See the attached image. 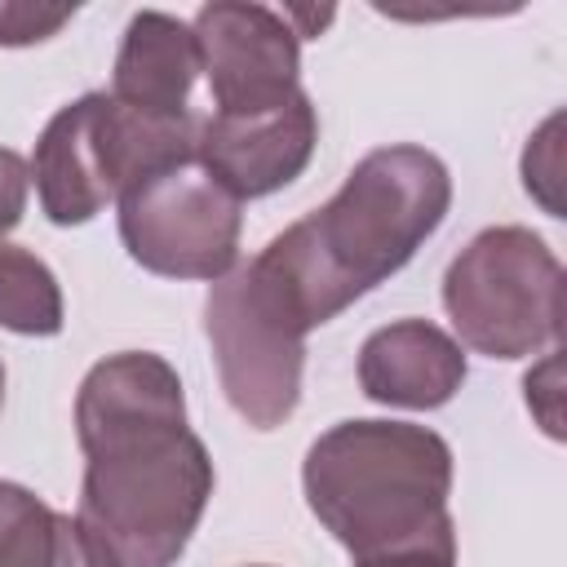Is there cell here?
I'll return each instance as SVG.
<instances>
[{
	"label": "cell",
	"instance_id": "18",
	"mask_svg": "<svg viewBox=\"0 0 567 567\" xmlns=\"http://www.w3.org/2000/svg\"><path fill=\"white\" fill-rule=\"evenodd\" d=\"M558 350H549L545 354V363L540 368H532L527 372V408L540 416V425H545V434L549 439H563V416H558Z\"/></svg>",
	"mask_w": 567,
	"mask_h": 567
},
{
	"label": "cell",
	"instance_id": "11",
	"mask_svg": "<svg viewBox=\"0 0 567 567\" xmlns=\"http://www.w3.org/2000/svg\"><path fill=\"white\" fill-rule=\"evenodd\" d=\"M195 75H199L195 31L159 9L133 13L115 53L111 97L142 115H186Z\"/></svg>",
	"mask_w": 567,
	"mask_h": 567
},
{
	"label": "cell",
	"instance_id": "5",
	"mask_svg": "<svg viewBox=\"0 0 567 567\" xmlns=\"http://www.w3.org/2000/svg\"><path fill=\"white\" fill-rule=\"evenodd\" d=\"M443 306L474 354L527 359L563 337V266L527 226H487L452 257Z\"/></svg>",
	"mask_w": 567,
	"mask_h": 567
},
{
	"label": "cell",
	"instance_id": "6",
	"mask_svg": "<svg viewBox=\"0 0 567 567\" xmlns=\"http://www.w3.org/2000/svg\"><path fill=\"white\" fill-rule=\"evenodd\" d=\"M204 332L213 341L217 377L230 408L252 430H275L297 412L306 332L266 292L252 266H235L208 288Z\"/></svg>",
	"mask_w": 567,
	"mask_h": 567
},
{
	"label": "cell",
	"instance_id": "8",
	"mask_svg": "<svg viewBox=\"0 0 567 567\" xmlns=\"http://www.w3.org/2000/svg\"><path fill=\"white\" fill-rule=\"evenodd\" d=\"M199 71L208 75L217 115H257L288 102L297 89V31L266 4H204L190 22Z\"/></svg>",
	"mask_w": 567,
	"mask_h": 567
},
{
	"label": "cell",
	"instance_id": "15",
	"mask_svg": "<svg viewBox=\"0 0 567 567\" xmlns=\"http://www.w3.org/2000/svg\"><path fill=\"white\" fill-rule=\"evenodd\" d=\"M75 18L71 4H22V0H0V44L22 49L58 35Z\"/></svg>",
	"mask_w": 567,
	"mask_h": 567
},
{
	"label": "cell",
	"instance_id": "16",
	"mask_svg": "<svg viewBox=\"0 0 567 567\" xmlns=\"http://www.w3.org/2000/svg\"><path fill=\"white\" fill-rule=\"evenodd\" d=\"M354 567H456V527L399 545V549H381V554H363L354 558Z\"/></svg>",
	"mask_w": 567,
	"mask_h": 567
},
{
	"label": "cell",
	"instance_id": "20",
	"mask_svg": "<svg viewBox=\"0 0 567 567\" xmlns=\"http://www.w3.org/2000/svg\"><path fill=\"white\" fill-rule=\"evenodd\" d=\"M252 567H266V563H252Z\"/></svg>",
	"mask_w": 567,
	"mask_h": 567
},
{
	"label": "cell",
	"instance_id": "1",
	"mask_svg": "<svg viewBox=\"0 0 567 567\" xmlns=\"http://www.w3.org/2000/svg\"><path fill=\"white\" fill-rule=\"evenodd\" d=\"M84 483L75 523L102 567H177L213 496V456L186 425L182 377L151 350L89 368L75 394Z\"/></svg>",
	"mask_w": 567,
	"mask_h": 567
},
{
	"label": "cell",
	"instance_id": "13",
	"mask_svg": "<svg viewBox=\"0 0 567 567\" xmlns=\"http://www.w3.org/2000/svg\"><path fill=\"white\" fill-rule=\"evenodd\" d=\"M0 328L22 337L62 332V288L53 270L18 244H0Z\"/></svg>",
	"mask_w": 567,
	"mask_h": 567
},
{
	"label": "cell",
	"instance_id": "7",
	"mask_svg": "<svg viewBox=\"0 0 567 567\" xmlns=\"http://www.w3.org/2000/svg\"><path fill=\"white\" fill-rule=\"evenodd\" d=\"M239 199L195 159L120 195V239L128 257L164 279L217 284L239 261Z\"/></svg>",
	"mask_w": 567,
	"mask_h": 567
},
{
	"label": "cell",
	"instance_id": "3",
	"mask_svg": "<svg viewBox=\"0 0 567 567\" xmlns=\"http://www.w3.org/2000/svg\"><path fill=\"white\" fill-rule=\"evenodd\" d=\"M310 514L354 554L452 532V447L412 421H341L301 465Z\"/></svg>",
	"mask_w": 567,
	"mask_h": 567
},
{
	"label": "cell",
	"instance_id": "10",
	"mask_svg": "<svg viewBox=\"0 0 567 567\" xmlns=\"http://www.w3.org/2000/svg\"><path fill=\"white\" fill-rule=\"evenodd\" d=\"M465 381V350L430 319L377 328L359 350V385L385 408H443Z\"/></svg>",
	"mask_w": 567,
	"mask_h": 567
},
{
	"label": "cell",
	"instance_id": "9",
	"mask_svg": "<svg viewBox=\"0 0 567 567\" xmlns=\"http://www.w3.org/2000/svg\"><path fill=\"white\" fill-rule=\"evenodd\" d=\"M319 142V115L306 93L257 115H208L195 133V164L239 204L301 177Z\"/></svg>",
	"mask_w": 567,
	"mask_h": 567
},
{
	"label": "cell",
	"instance_id": "4",
	"mask_svg": "<svg viewBox=\"0 0 567 567\" xmlns=\"http://www.w3.org/2000/svg\"><path fill=\"white\" fill-rule=\"evenodd\" d=\"M199 120L142 115L111 93H84L66 102L40 133L31 182L53 226H80L106 204H120L137 182L195 159Z\"/></svg>",
	"mask_w": 567,
	"mask_h": 567
},
{
	"label": "cell",
	"instance_id": "14",
	"mask_svg": "<svg viewBox=\"0 0 567 567\" xmlns=\"http://www.w3.org/2000/svg\"><path fill=\"white\" fill-rule=\"evenodd\" d=\"M558 128H563V115H549V120L527 137V151H523V186H527V195L540 199V208H545L549 217H563V199H558V182H563Z\"/></svg>",
	"mask_w": 567,
	"mask_h": 567
},
{
	"label": "cell",
	"instance_id": "12",
	"mask_svg": "<svg viewBox=\"0 0 567 567\" xmlns=\"http://www.w3.org/2000/svg\"><path fill=\"white\" fill-rule=\"evenodd\" d=\"M0 567H102L80 523L0 478Z\"/></svg>",
	"mask_w": 567,
	"mask_h": 567
},
{
	"label": "cell",
	"instance_id": "17",
	"mask_svg": "<svg viewBox=\"0 0 567 567\" xmlns=\"http://www.w3.org/2000/svg\"><path fill=\"white\" fill-rule=\"evenodd\" d=\"M27 195H31V164H27L18 151L0 146V244H4V235L22 221Z\"/></svg>",
	"mask_w": 567,
	"mask_h": 567
},
{
	"label": "cell",
	"instance_id": "2",
	"mask_svg": "<svg viewBox=\"0 0 567 567\" xmlns=\"http://www.w3.org/2000/svg\"><path fill=\"white\" fill-rule=\"evenodd\" d=\"M452 208L447 164L425 146L368 151L341 190L275 235L248 266L301 332L337 319L385 284L443 226Z\"/></svg>",
	"mask_w": 567,
	"mask_h": 567
},
{
	"label": "cell",
	"instance_id": "19",
	"mask_svg": "<svg viewBox=\"0 0 567 567\" xmlns=\"http://www.w3.org/2000/svg\"><path fill=\"white\" fill-rule=\"evenodd\" d=\"M0 403H4V363H0Z\"/></svg>",
	"mask_w": 567,
	"mask_h": 567
}]
</instances>
